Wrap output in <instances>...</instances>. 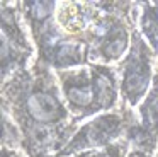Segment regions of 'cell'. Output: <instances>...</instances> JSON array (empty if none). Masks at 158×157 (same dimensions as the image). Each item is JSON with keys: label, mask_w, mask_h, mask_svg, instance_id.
<instances>
[{"label": "cell", "mask_w": 158, "mask_h": 157, "mask_svg": "<svg viewBox=\"0 0 158 157\" xmlns=\"http://www.w3.org/2000/svg\"><path fill=\"white\" fill-rule=\"evenodd\" d=\"M148 78H150V68L146 58H143L139 53H134L127 63L124 77V92L131 102H136L141 97L146 89Z\"/></svg>", "instance_id": "1"}, {"label": "cell", "mask_w": 158, "mask_h": 157, "mask_svg": "<svg viewBox=\"0 0 158 157\" xmlns=\"http://www.w3.org/2000/svg\"><path fill=\"white\" fill-rule=\"evenodd\" d=\"M27 108L31 111L32 118L38 121H55L61 116V104L55 96H49L46 92H38L32 94L27 101Z\"/></svg>", "instance_id": "2"}, {"label": "cell", "mask_w": 158, "mask_h": 157, "mask_svg": "<svg viewBox=\"0 0 158 157\" xmlns=\"http://www.w3.org/2000/svg\"><path fill=\"white\" fill-rule=\"evenodd\" d=\"M143 31L153 48H158V12L150 5H146V12L143 16Z\"/></svg>", "instance_id": "3"}, {"label": "cell", "mask_w": 158, "mask_h": 157, "mask_svg": "<svg viewBox=\"0 0 158 157\" xmlns=\"http://www.w3.org/2000/svg\"><path fill=\"white\" fill-rule=\"evenodd\" d=\"M141 114H143L146 125H150V126L158 125V84H155L153 92L150 94L148 101L141 108Z\"/></svg>", "instance_id": "4"}, {"label": "cell", "mask_w": 158, "mask_h": 157, "mask_svg": "<svg viewBox=\"0 0 158 157\" xmlns=\"http://www.w3.org/2000/svg\"><path fill=\"white\" fill-rule=\"evenodd\" d=\"M94 89L90 85H75L68 87V99L73 106H89L94 101Z\"/></svg>", "instance_id": "5"}, {"label": "cell", "mask_w": 158, "mask_h": 157, "mask_svg": "<svg viewBox=\"0 0 158 157\" xmlns=\"http://www.w3.org/2000/svg\"><path fill=\"white\" fill-rule=\"evenodd\" d=\"M53 7V3H46V2H38L32 5V14H34L36 19H43V17L48 16L49 9Z\"/></svg>", "instance_id": "6"}, {"label": "cell", "mask_w": 158, "mask_h": 157, "mask_svg": "<svg viewBox=\"0 0 158 157\" xmlns=\"http://www.w3.org/2000/svg\"><path fill=\"white\" fill-rule=\"evenodd\" d=\"M97 157H110V155H107V154H104V155H97Z\"/></svg>", "instance_id": "7"}, {"label": "cell", "mask_w": 158, "mask_h": 157, "mask_svg": "<svg viewBox=\"0 0 158 157\" xmlns=\"http://www.w3.org/2000/svg\"><path fill=\"white\" fill-rule=\"evenodd\" d=\"M133 157H143V155H139V154H134V155Z\"/></svg>", "instance_id": "8"}]
</instances>
